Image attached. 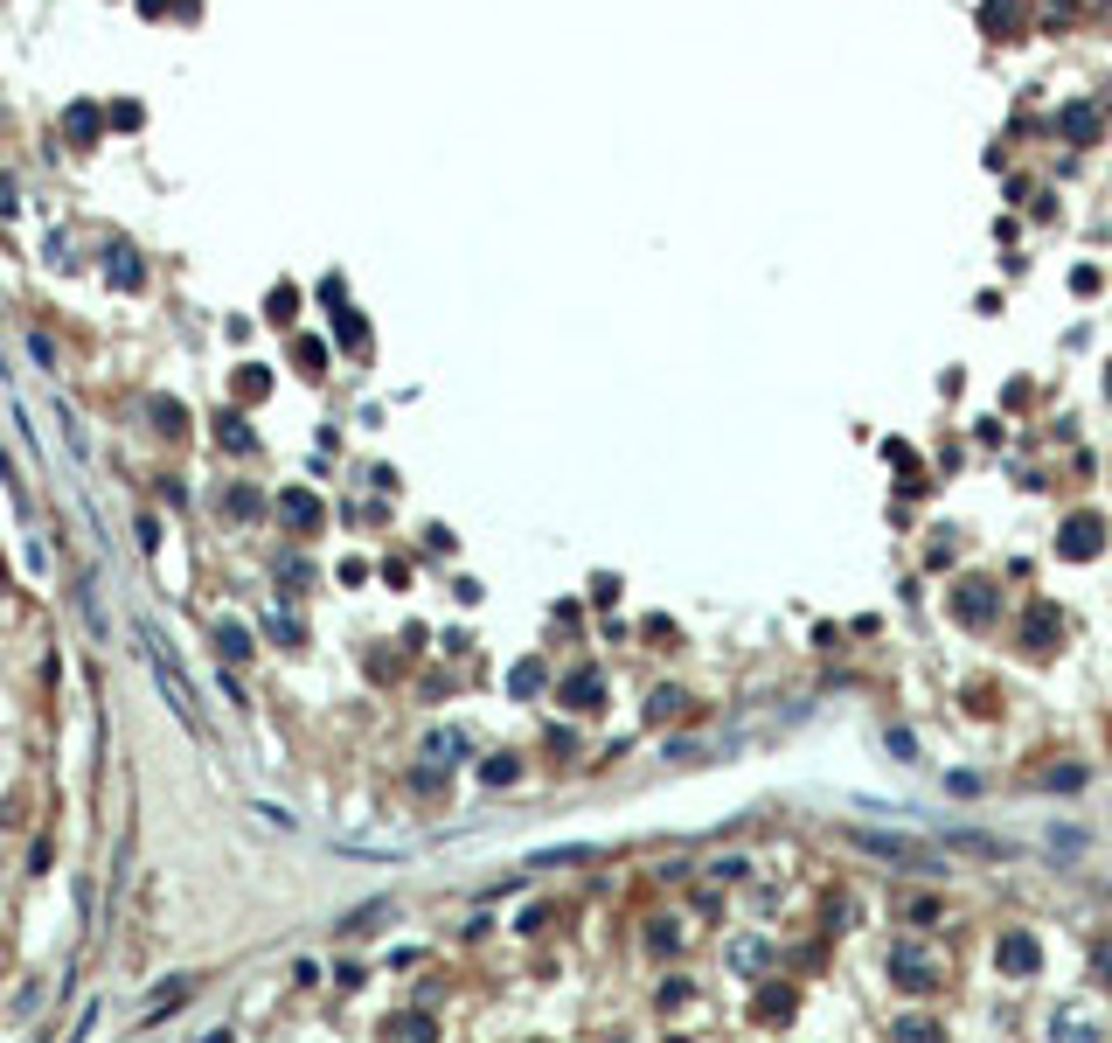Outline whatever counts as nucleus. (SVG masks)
Segmentation results:
<instances>
[{
  "instance_id": "f257e3e1",
  "label": "nucleus",
  "mask_w": 1112,
  "mask_h": 1043,
  "mask_svg": "<svg viewBox=\"0 0 1112 1043\" xmlns=\"http://www.w3.org/2000/svg\"><path fill=\"white\" fill-rule=\"evenodd\" d=\"M139 647H146V661H153V675H160V689H167V703H174V717L202 738V710H195V689H188V675H181V661H174V647H160V633L153 626H139Z\"/></svg>"
},
{
  "instance_id": "f03ea898",
  "label": "nucleus",
  "mask_w": 1112,
  "mask_h": 1043,
  "mask_svg": "<svg viewBox=\"0 0 1112 1043\" xmlns=\"http://www.w3.org/2000/svg\"><path fill=\"white\" fill-rule=\"evenodd\" d=\"M848 849H862V856H883V863H904V870H932V849H925V842H911V835L848 828Z\"/></svg>"
},
{
  "instance_id": "7ed1b4c3",
  "label": "nucleus",
  "mask_w": 1112,
  "mask_h": 1043,
  "mask_svg": "<svg viewBox=\"0 0 1112 1043\" xmlns=\"http://www.w3.org/2000/svg\"><path fill=\"white\" fill-rule=\"evenodd\" d=\"M890 967H897V981H904V988H918V995L939 981V960H932L925 946H897V960H890Z\"/></svg>"
},
{
  "instance_id": "20e7f679",
  "label": "nucleus",
  "mask_w": 1112,
  "mask_h": 1043,
  "mask_svg": "<svg viewBox=\"0 0 1112 1043\" xmlns=\"http://www.w3.org/2000/svg\"><path fill=\"white\" fill-rule=\"evenodd\" d=\"M278 515H285L292 529H320V501H313L306 487H285V494H278Z\"/></svg>"
},
{
  "instance_id": "39448f33",
  "label": "nucleus",
  "mask_w": 1112,
  "mask_h": 1043,
  "mask_svg": "<svg viewBox=\"0 0 1112 1043\" xmlns=\"http://www.w3.org/2000/svg\"><path fill=\"white\" fill-rule=\"evenodd\" d=\"M953 612H960L967 626H987V619H994V585H960Z\"/></svg>"
},
{
  "instance_id": "423d86ee",
  "label": "nucleus",
  "mask_w": 1112,
  "mask_h": 1043,
  "mask_svg": "<svg viewBox=\"0 0 1112 1043\" xmlns=\"http://www.w3.org/2000/svg\"><path fill=\"white\" fill-rule=\"evenodd\" d=\"M105 279H112L119 293H139V286H146V272H139V258L126 251V244H119V251H105Z\"/></svg>"
},
{
  "instance_id": "0eeeda50",
  "label": "nucleus",
  "mask_w": 1112,
  "mask_h": 1043,
  "mask_svg": "<svg viewBox=\"0 0 1112 1043\" xmlns=\"http://www.w3.org/2000/svg\"><path fill=\"white\" fill-rule=\"evenodd\" d=\"M946 842H953V849H960V856H987V863H1001V856H1015V849H1008V842H994V835H973V828H953V835H946Z\"/></svg>"
},
{
  "instance_id": "6e6552de",
  "label": "nucleus",
  "mask_w": 1112,
  "mask_h": 1043,
  "mask_svg": "<svg viewBox=\"0 0 1112 1043\" xmlns=\"http://www.w3.org/2000/svg\"><path fill=\"white\" fill-rule=\"evenodd\" d=\"M1057 550H1064V557H1092V550H1099V515H1078V522L1064 529Z\"/></svg>"
},
{
  "instance_id": "1a4fd4ad",
  "label": "nucleus",
  "mask_w": 1112,
  "mask_h": 1043,
  "mask_svg": "<svg viewBox=\"0 0 1112 1043\" xmlns=\"http://www.w3.org/2000/svg\"><path fill=\"white\" fill-rule=\"evenodd\" d=\"M563 696H570V703H577V710H598V696H605V675H598V668H577V675H570V689H563Z\"/></svg>"
},
{
  "instance_id": "9d476101",
  "label": "nucleus",
  "mask_w": 1112,
  "mask_h": 1043,
  "mask_svg": "<svg viewBox=\"0 0 1112 1043\" xmlns=\"http://www.w3.org/2000/svg\"><path fill=\"white\" fill-rule=\"evenodd\" d=\"M244 654H251V633H244L237 619H223V626H216V661H244Z\"/></svg>"
},
{
  "instance_id": "9b49d317",
  "label": "nucleus",
  "mask_w": 1112,
  "mask_h": 1043,
  "mask_svg": "<svg viewBox=\"0 0 1112 1043\" xmlns=\"http://www.w3.org/2000/svg\"><path fill=\"white\" fill-rule=\"evenodd\" d=\"M1057 626H1064V619H1057V612H1050V605H1036V612H1029V626H1022V633H1029V647H1050V640H1057Z\"/></svg>"
},
{
  "instance_id": "f8f14e48",
  "label": "nucleus",
  "mask_w": 1112,
  "mask_h": 1043,
  "mask_svg": "<svg viewBox=\"0 0 1112 1043\" xmlns=\"http://www.w3.org/2000/svg\"><path fill=\"white\" fill-rule=\"evenodd\" d=\"M1001 967H1015V974H1036V939H1001Z\"/></svg>"
},
{
  "instance_id": "ddd939ff",
  "label": "nucleus",
  "mask_w": 1112,
  "mask_h": 1043,
  "mask_svg": "<svg viewBox=\"0 0 1112 1043\" xmlns=\"http://www.w3.org/2000/svg\"><path fill=\"white\" fill-rule=\"evenodd\" d=\"M1064 133H1071V140H1092V133H1099V112H1092V105L1064 112Z\"/></svg>"
},
{
  "instance_id": "4468645a",
  "label": "nucleus",
  "mask_w": 1112,
  "mask_h": 1043,
  "mask_svg": "<svg viewBox=\"0 0 1112 1043\" xmlns=\"http://www.w3.org/2000/svg\"><path fill=\"white\" fill-rule=\"evenodd\" d=\"M153 425H160V432H167V439H174V432H181V425H188V411H181V404H174V397H160V404H153Z\"/></svg>"
},
{
  "instance_id": "2eb2a0df",
  "label": "nucleus",
  "mask_w": 1112,
  "mask_h": 1043,
  "mask_svg": "<svg viewBox=\"0 0 1112 1043\" xmlns=\"http://www.w3.org/2000/svg\"><path fill=\"white\" fill-rule=\"evenodd\" d=\"M383 911H390V897H376V904H362V911H348V918H341V932H369V925H376Z\"/></svg>"
},
{
  "instance_id": "dca6fc26",
  "label": "nucleus",
  "mask_w": 1112,
  "mask_h": 1043,
  "mask_svg": "<svg viewBox=\"0 0 1112 1043\" xmlns=\"http://www.w3.org/2000/svg\"><path fill=\"white\" fill-rule=\"evenodd\" d=\"M63 126H70V140H91V133H98V112H91V105H70Z\"/></svg>"
},
{
  "instance_id": "f3484780",
  "label": "nucleus",
  "mask_w": 1112,
  "mask_h": 1043,
  "mask_svg": "<svg viewBox=\"0 0 1112 1043\" xmlns=\"http://www.w3.org/2000/svg\"><path fill=\"white\" fill-rule=\"evenodd\" d=\"M216 439H223L230 452H251V432H244V418H223V425H216Z\"/></svg>"
},
{
  "instance_id": "a211bd4d",
  "label": "nucleus",
  "mask_w": 1112,
  "mask_h": 1043,
  "mask_svg": "<svg viewBox=\"0 0 1112 1043\" xmlns=\"http://www.w3.org/2000/svg\"><path fill=\"white\" fill-rule=\"evenodd\" d=\"M480 779H487V786H508V779H515V758H487Z\"/></svg>"
},
{
  "instance_id": "6ab92c4d",
  "label": "nucleus",
  "mask_w": 1112,
  "mask_h": 1043,
  "mask_svg": "<svg viewBox=\"0 0 1112 1043\" xmlns=\"http://www.w3.org/2000/svg\"><path fill=\"white\" fill-rule=\"evenodd\" d=\"M980 21H987V28H1008V21H1015V7H1008V0H987V7H980Z\"/></svg>"
},
{
  "instance_id": "aec40b11",
  "label": "nucleus",
  "mask_w": 1112,
  "mask_h": 1043,
  "mask_svg": "<svg viewBox=\"0 0 1112 1043\" xmlns=\"http://www.w3.org/2000/svg\"><path fill=\"white\" fill-rule=\"evenodd\" d=\"M1078 779H1085V772H1078V765H1050V772H1043V779H1036V786H1078Z\"/></svg>"
},
{
  "instance_id": "412c9836",
  "label": "nucleus",
  "mask_w": 1112,
  "mask_h": 1043,
  "mask_svg": "<svg viewBox=\"0 0 1112 1043\" xmlns=\"http://www.w3.org/2000/svg\"><path fill=\"white\" fill-rule=\"evenodd\" d=\"M515 689H522V696H529V689H543V668H536V661H522V668H515Z\"/></svg>"
},
{
  "instance_id": "4be33fe9",
  "label": "nucleus",
  "mask_w": 1112,
  "mask_h": 1043,
  "mask_svg": "<svg viewBox=\"0 0 1112 1043\" xmlns=\"http://www.w3.org/2000/svg\"><path fill=\"white\" fill-rule=\"evenodd\" d=\"M390 1030H397V1037H431V1023H424V1016H397Z\"/></svg>"
},
{
  "instance_id": "5701e85b",
  "label": "nucleus",
  "mask_w": 1112,
  "mask_h": 1043,
  "mask_svg": "<svg viewBox=\"0 0 1112 1043\" xmlns=\"http://www.w3.org/2000/svg\"><path fill=\"white\" fill-rule=\"evenodd\" d=\"M0 592H7V564H0Z\"/></svg>"
},
{
  "instance_id": "b1692460",
  "label": "nucleus",
  "mask_w": 1112,
  "mask_h": 1043,
  "mask_svg": "<svg viewBox=\"0 0 1112 1043\" xmlns=\"http://www.w3.org/2000/svg\"><path fill=\"white\" fill-rule=\"evenodd\" d=\"M1106 390H1112V376H1106Z\"/></svg>"
}]
</instances>
